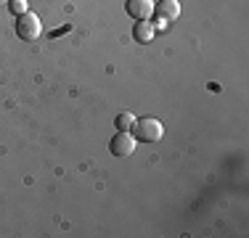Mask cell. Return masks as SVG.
Listing matches in <instances>:
<instances>
[{"label": "cell", "mask_w": 249, "mask_h": 238, "mask_svg": "<svg viewBox=\"0 0 249 238\" xmlns=\"http://www.w3.org/2000/svg\"><path fill=\"white\" fill-rule=\"evenodd\" d=\"M133 133H135V138L143 140V143H157V140H162L164 127H162V122H159V119L143 117V119H135Z\"/></svg>", "instance_id": "cell-1"}, {"label": "cell", "mask_w": 249, "mask_h": 238, "mask_svg": "<svg viewBox=\"0 0 249 238\" xmlns=\"http://www.w3.org/2000/svg\"><path fill=\"white\" fill-rule=\"evenodd\" d=\"M16 34H19L21 40H37L40 34H43V24L35 14H21L16 16Z\"/></svg>", "instance_id": "cell-2"}, {"label": "cell", "mask_w": 249, "mask_h": 238, "mask_svg": "<svg viewBox=\"0 0 249 238\" xmlns=\"http://www.w3.org/2000/svg\"><path fill=\"white\" fill-rule=\"evenodd\" d=\"M109 151L114 153V156H130V153L135 151V138L130 133H120V130H117V135L109 140Z\"/></svg>", "instance_id": "cell-3"}, {"label": "cell", "mask_w": 249, "mask_h": 238, "mask_svg": "<svg viewBox=\"0 0 249 238\" xmlns=\"http://www.w3.org/2000/svg\"><path fill=\"white\" fill-rule=\"evenodd\" d=\"M124 11L127 16H133L135 21H149L154 14V3L151 0H127L124 3Z\"/></svg>", "instance_id": "cell-4"}, {"label": "cell", "mask_w": 249, "mask_h": 238, "mask_svg": "<svg viewBox=\"0 0 249 238\" xmlns=\"http://www.w3.org/2000/svg\"><path fill=\"white\" fill-rule=\"evenodd\" d=\"M154 11H157V16L162 21H178V16H180V3H178V0H159V3L154 5Z\"/></svg>", "instance_id": "cell-5"}, {"label": "cell", "mask_w": 249, "mask_h": 238, "mask_svg": "<svg viewBox=\"0 0 249 238\" xmlns=\"http://www.w3.org/2000/svg\"><path fill=\"white\" fill-rule=\"evenodd\" d=\"M133 37H135V43H151V37H154V24H151V21H135Z\"/></svg>", "instance_id": "cell-6"}, {"label": "cell", "mask_w": 249, "mask_h": 238, "mask_svg": "<svg viewBox=\"0 0 249 238\" xmlns=\"http://www.w3.org/2000/svg\"><path fill=\"white\" fill-rule=\"evenodd\" d=\"M133 124H135V117L130 114V111H122V114H117V119H114V127L120 130V133H130Z\"/></svg>", "instance_id": "cell-7"}, {"label": "cell", "mask_w": 249, "mask_h": 238, "mask_svg": "<svg viewBox=\"0 0 249 238\" xmlns=\"http://www.w3.org/2000/svg\"><path fill=\"white\" fill-rule=\"evenodd\" d=\"M8 8L14 16H21V14H27V0H8Z\"/></svg>", "instance_id": "cell-8"}, {"label": "cell", "mask_w": 249, "mask_h": 238, "mask_svg": "<svg viewBox=\"0 0 249 238\" xmlns=\"http://www.w3.org/2000/svg\"><path fill=\"white\" fill-rule=\"evenodd\" d=\"M0 3H8V0H0Z\"/></svg>", "instance_id": "cell-9"}]
</instances>
